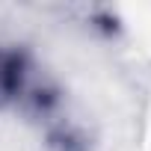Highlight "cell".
<instances>
[{
    "mask_svg": "<svg viewBox=\"0 0 151 151\" xmlns=\"http://www.w3.org/2000/svg\"><path fill=\"white\" fill-rule=\"evenodd\" d=\"M33 74H36V65L27 47L0 42V110L21 104Z\"/></svg>",
    "mask_w": 151,
    "mask_h": 151,
    "instance_id": "cell-1",
    "label": "cell"
},
{
    "mask_svg": "<svg viewBox=\"0 0 151 151\" xmlns=\"http://www.w3.org/2000/svg\"><path fill=\"white\" fill-rule=\"evenodd\" d=\"M45 142L50 151H92L89 133L65 116H56L45 124Z\"/></svg>",
    "mask_w": 151,
    "mask_h": 151,
    "instance_id": "cell-2",
    "label": "cell"
}]
</instances>
